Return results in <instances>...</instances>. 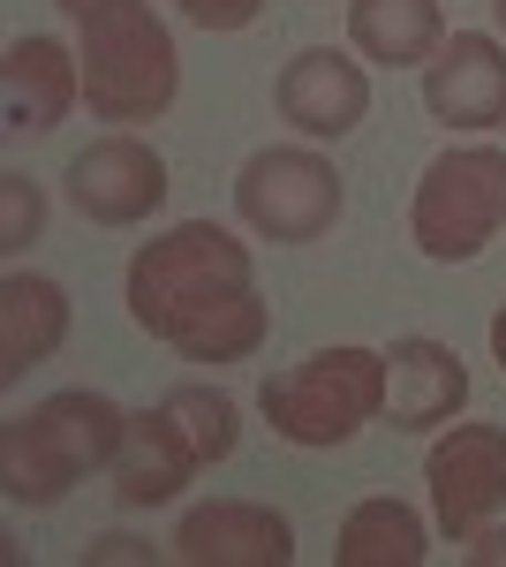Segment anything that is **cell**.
I'll return each mask as SVG.
<instances>
[{"label":"cell","mask_w":506,"mask_h":567,"mask_svg":"<svg viewBox=\"0 0 506 567\" xmlns=\"http://www.w3.org/2000/svg\"><path fill=\"white\" fill-rule=\"evenodd\" d=\"M128 318L136 333L167 341L182 363H250L272 333L257 303V258L211 219H182L128 258Z\"/></svg>","instance_id":"obj_1"},{"label":"cell","mask_w":506,"mask_h":567,"mask_svg":"<svg viewBox=\"0 0 506 567\" xmlns=\"http://www.w3.org/2000/svg\"><path fill=\"white\" fill-rule=\"evenodd\" d=\"M128 439V409L91 386L45 393L0 424V492L8 507H61L91 470H114Z\"/></svg>","instance_id":"obj_2"},{"label":"cell","mask_w":506,"mask_h":567,"mask_svg":"<svg viewBox=\"0 0 506 567\" xmlns=\"http://www.w3.org/2000/svg\"><path fill=\"white\" fill-rule=\"evenodd\" d=\"M76 23L84 53V106L99 122H159L182 91L174 31L152 16V0H53Z\"/></svg>","instance_id":"obj_3"},{"label":"cell","mask_w":506,"mask_h":567,"mask_svg":"<svg viewBox=\"0 0 506 567\" xmlns=\"http://www.w3.org/2000/svg\"><path fill=\"white\" fill-rule=\"evenodd\" d=\"M235 439H242L235 393L197 386V379L174 386L159 409L128 416V439H122V454H114V499L122 507H167L197 470L235 454Z\"/></svg>","instance_id":"obj_4"},{"label":"cell","mask_w":506,"mask_h":567,"mask_svg":"<svg viewBox=\"0 0 506 567\" xmlns=\"http://www.w3.org/2000/svg\"><path fill=\"white\" fill-rule=\"evenodd\" d=\"M272 439L288 446H348L371 416H385V349H318L257 386Z\"/></svg>","instance_id":"obj_5"},{"label":"cell","mask_w":506,"mask_h":567,"mask_svg":"<svg viewBox=\"0 0 506 567\" xmlns=\"http://www.w3.org/2000/svg\"><path fill=\"white\" fill-rule=\"evenodd\" d=\"M506 227V152L499 144H462L423 167L409 197V243L431 265H468Z\"/></svg>","instance_id":"obj_6"},{"label":"cell","mask_w":506,"mask_h":567,"mask_svg":"<svg viewBox=\"0 0 506 567\" xmlns=\"http://www.w3.org/2000/svg\"><path fill=\"white\" fill-rule=\"evenodd\" d=\"M235 213L250 235L265 243H318L333 235V219L348 213V182H340L333 159L302 152V144H272V152H250L242 175H235Z\"/></svg>","instance_id":"obj_7"},{"label":"cell","mask_w":506,"mask_h":567,"mask_svg":"<svg viewBox=\"0 0 506 567\" xmlns=\"http://www.w3.org/2000/svg\"><path fill=\"white\" fill-rule=\"evenodd\" d=\"M167 159L144 144V136H99L69 159L61 175V197L91 219V227H144V219L167 205Z\"/></svg>","instance_id":"obj_8"},{"label":"cell","mask_w":506,"mask_h":567,"mask_svg":"<svg viewBox=\"0 0 506 567\" xmlns=\"http://www.w3.org/2000/svg\"><path fill=\"white\" fill-rule=\"evenodd\" d=\"M423 484H431V523L454 545L476 537L506 507V432L499 424H446V439L423 462Z\"/></svg>","instance_id":"obj_9"},{"label":"cell","mask_w":506,"mask_h":567,"mask_svg":"<svg viewBox=\"0 0 506 567\" xmlns=\"http://www.w3.org/2000/svg\"><path fill=\"white\" fill-rule=\"evenodd\" d=\"M174 560L189 567H288L296 560V523L265 499H205L174 529Z\"/></svg>","instance_id":"obj_10"},{"label":"cell","mask_w":506,"mask_h":567,"mask_svg":"<svg viewBox=\"0 0 506 567\" xmlns=\"http://www.w3.org/2000/svg\"><path fill=\"white\" fill-rule=\"evenodd\" d=\"M423 114L446 130H499L506 122V45L484 31H454L423 61Z\"/></svg>","instance_id":"obj_11"},{"label":"cell","mask_w":506,"mask_h":567,"mask_svg":"<svg viewBox=\"0 0 506 567\" xmlns=\"http://www.w3.org/2000/svg\"><path fill=\"white\" fill-rule=\"evenodd\" d=\"M84 99V53H69L45 31H23L0 53V114L16 136H45L69 122V106Z\"/></svg>","instance_id":"obj_12"},{"label":"cell","mask_w":506,"mask_h":567,"mask_svg":"<svg viewBox=\"0 0 506 567\" xmlns=\"http://www.w3.org/2000/svg\"><path fill=\"white\" fill-rule=\"evenodd\" d=\"M272 106L302 136H348L371 114V76H363V61H348L333 45H302L272 84Z\"/></svg>","instance_id":"obj_13"},{"label":"cell","mask_w":506,"mask_h":567,"mask_svg":"<svg viewBox=\"0 0 506 567\" xmlns=\"http://www.w3.org/2000/svg\"><path fill=\"white\" fill-rule=\"evenodd\" d=\"M462 401H468V371L446 341L409 333V341L385 349V424L393 432H438V424L462 416Z\"/></svg>","instance_id":"obj_14"},{"label":"cell","mask_w":506,"mask_h":567,"mask_svg":"<svg viewBox=\"0 0 506 567\" xmlns=\"http://www.w3.org/2000/svg\"><path fill=\"white\" fill-rule=\"evenodd\" d=\"M69 341V288L45 272H8L0 280V386H23V371L61 355Z\"/></svg>","instance_id":"obj_15"},{"label":"cell","mask_w":506,"mask_h":567,"mask_svg":"<svg viewBox=\"0 0 506 567\" xmlns=\"http://www.w3.org/2000/svg\"><path fill=\"white\" fill-rule=\"evenodd\" d=\"M348 45L379 69H423L446 45L438 0H348Z\"/></svg>","instance_id":"obj_16"},{"label":"cell","mask_w":506,"mask_h":567,"mask_svg":"<svg viewBox=\"0 0 506 567\" xmlns=\"http://www.w3.org/2000/svg\"><path fill=\"white\" fill-rule=\"evenodd\" d=\"M431 553V529L409 499H355L348 507V523H340V545H333V567H423Z\"/></svg>","instance_id":"obj_17"},{"label":"cell","mask_w":506,"mask_h":567,"mask_svg":"<svg viewBox=\"0 0 506 567\" xmlns=\"http://www.w3.org/2000/svg\"><path fill=\"white\" fill-rule=\"evenodd\" d=\"M39 227H45V189L23 167H8L0 175V258H23L39 243Z\"/></svg>","instance_id":"obj_18"},{"label":"cell","mask_w":506,"mask_h":567,"mask_svg":"<svg viewBox=\"0 0 506 567\" xmlns=\"http://www.w3.org/2000/svg\"><path fill=\"white\" fill-rule=\"evenodd\" d=\"M174 16L197 23V31H250L265 16V0H174Z\"/></svg>","instance_id":"obj_19"},{"label":"cell","mask_w":506,"mask_h":567,"mask_svg":"<svg viewBox=\"0 0 506 567\" xmlns=\"http://www.w3.org/2000/svg\"><path fill=\"white\" fill-rule=\"evenodd\" d=\"M462 560L468 567H506V529H476V537H462Z\"/></svg>","instance_id":"obj_20"},{"label":"cell","mask_w":506,"mask_h":567,"mask_svg":"<svg viewBox=\"0 0 506 567\" xmlns=\"http://www.w3.org/2000/svg\"><path fill=\"white\" fill-rule=\"evenodd\" d=\"M99 560H136V567H152V545H136V537H99L84 553V567H99Z\"/></svg>","instance_id":"obj_21"},{"label":"cell","mask_w":506,"mask_h":567,"mask_svg":"<svg viewBox=\"0 0 506 567\" xmlns=\"http://www.w3.org/2000/svg\"><path fill=\"white\" fill-rule=\"evenodd\" d=\"M492 363L506 371V303H499V318H492Z\"/></svg>","instance_id":"obj_22"},{"label":"cell","mask_w":506,"mask_h":567,"mask_svg":"<svg viewBox=\"0 0 506 567\" xmlns=\"http://www.w3.org/2000/svg\"><path fill=\"white\" fill-rule=\"evenodd\" d=\"M492 16H499V31H506V0H492Z\"/></svg>","instance_id":"obj_23"}]
</instances>
